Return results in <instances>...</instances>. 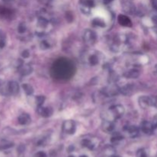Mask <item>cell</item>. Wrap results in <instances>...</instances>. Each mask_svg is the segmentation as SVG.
Segmentation results:
<instances>
[{"mask_svg": "<svg viewBox=\"0 0 157 157\" xmlns=\"http://www.w3.org/2000/svg\"><path fill=\"white\" fill-rule=\"evenodd\" d=\"M68 157H75V156H69Z\"/></svg>", "mask_w": 157, "mask_h": 157, "instance_id": "42", "label": "cell"}, {"mask_svg": "<svg viewBox=\"0 0 157 157\" xmlns=\"http://www.w3.org/2000/svg\"><path fill=\"white\" fill-rule=\"evenodd\" d=\"M92 25L95 27H101V28H104L105 27L106 24H105V21H104L103 19L99 18H96L92 21Z\"/></svg>", "mask_w": 157, "mask_h": 157, "instance_id": "22", "label": "cell"}, {"mask_svg": "<svg viewBox=\"0 0 157 157\" xmlns=\"http://www.w3.org/2000/svg\"><path fill=\"white\" fill-rule=\"evenodd\" d=\"M18 70L20 75H22V76H26V75L32 74L33 69H32V66L29 65V64H22L19 67H18Z\"/></svg>", "mask_w": 157, "mask_h": 157, "instance_id": "15", "label": "cell"}, {"mask_svg": "<svg viewBox=\"0 0 157 157\" xmlns=\"http://www.w3.org/2000/svg\"><path fill=\"white\" fill-rule=\"evenodd\" d=\"M65 16H66V19H67V21H69V22H71V21H73V19H74L73 14H72L71 12H67V13H66Z\"/></svg>", "mask_w": 157, "mask_h": 157, "instance_id": "29", "label": "cell"}, {"mask_svg": "<svg viewBox=\"0 0 157 157\" xmlns=\"http://www.w3.org/2000/svg\"><path fill=\"white\" fill-rule=\"evenodd\" d=\"M140 130V129L138 127H136V126L130 125L124 127V131L129 135V136L132 138L136 137L139 135Z\"/></svg>", "mask_w": 157, "mask_h": 157, "instance_id": "9", "label": "cell"}, {"mask_svg": "<svg viewBox=\"0 0 157 157\" xmlns=\"http://www.w3.org/2000/svg\"><path fill=\"white\" fill-rule=\"evenodd\" d=\"M154 107H156V108H157V97H156V98H155V104H154Z\"/></svg>", "mask_w": 157, "mask_h": 157, "instance_id": "38", "label": "cell"}, {"mask_svg": "<svg viewBox=\"0 0 157 157\" xmlns=\"http://www.w3.org/2000/svg\"><path fill=\"white\" fill-rule=\"evenodd\" d=\"M35 100L37 107H41V106H43V104H44V101H45V97L42 96V95H38V96L35 97Z\"/></svg>", "mask_w": 157, "mask_h": 157, "instance_id": "24", "label": "cell"}, {"mask_svg": "<svg viewBox=\"0 0 157 157\" xmlns=\"http://www.w3.org/2000/svg\"><path fill=\"white\" fill-rule=\"evenodd\" d=\"M49 21L44 17H40L38 20V26L41 29H46L48 26Z\"/></svg>", "mask_w": 157, "mask_h": 157, "instance_id": "18", "label": "cell"}, {"mask_svg": "<svg viewBox=\"0 0 157 157\" xmlns=\"http://www.w3.org/2000/svg\"><path fill=\"white\" fill-rule=\"evenodd\" d=\"M117 21L121 25L124 26V27H131V26L133 25L132 21L130 20V18L125 15L121 14V15H118Z\"/></svg>", "mask_w": 157, "mask_h": 157, "instance_id": "12", "label": "cell"}, {"mask_svg": "<svg viewBox=\"0 0 157 157\" xmlns=\"http://www.w3.org/2000/svg\"><path fill=\"white\" fill-rule=\"evenodd\" d=\"M152 21H153V23H155V25H157V14L152 18Z\"/></svg>", "mask_w": 157, "mask_h": 157, "instance_id": "36", "label": "cell"}, {"mask_svg": "<svg viewBox=\"0 0 157 157\" xmlns=\"http://www.w3.org/2000/svg\"><path fill=\"white\" fill-rule=\"evenodd\" d=\"M30 56V52H29V50H24L21 52V57L23 58H28Z\"/></svg>", "mask_w": 157, "mask_h": 157, "instance_id": "31", "label": "cell"}, {"mask_svg": "<svg viewBox=\"0 0 157 157\" xmlns=\"http://www.w3.org/2000/svg\"><path fill=\"white\" fill-rule=\"evenodd\" d=\"M25 147L24 145H20L19 147H18V149L17 150V151H18V154H23V153H25Z\"/></svg>", "mask_w": 157, "mask_h": 157, "instance_id": "30", "label": "cell"}, {"mask_svg": "<svg viewBox=\"0 0 157 157\" xmlns=\"http://www.w3.org/2000/svg\"><path fill=\"white\" fill-rule=\"evenodd\" d=\"M37 112L39 113V115H41V117H43L44 118L50 117L53 114V110H52V108L48 107H44V106L37 107Z\"/></svg>", "mask_w": 157, "mask_h": 157, "instance_id": "8", "label": "cell"}, {"mask_svg": "<svg viewBox=\"0 0 157 157\" xmlns=\"http://www.w3.org/2000/svg\"><path fill=\"white\" fill-rule=\"evenodd\" d=\"M138 103H139L140 107L143 109L154 107L155 98H151L149 96H141L138 98Z\"/></svg>", "mask_w": 157, "mask_h": 157, "instance_id": "4", "label": "cell"}, {"mask_svg": "<svg viewBox=\"0 0 157 157\" xmlns=\"http://www.w3.org/2000/svg\"><path fill=\"white\" fill-rule=\"evenodd\" d=\"M104 151H105L106 154H107V156H110L112 157L115 155V150H113V148L112 147H109V146L108 147H106Z\"/></svg>", "mask_w": 157, "mask_h": 157, "instance_id": "26", "label": "cell"}, {"mask_svg": "<svg viewBox=\"0 0 157 157\" xmlns=\"http://www.w3.org/2000/svg\"><path fill=\"white\" fill-rule=\"evenodd\" d=\"M20 87L18 85V83L16 81H10L8 84V91L12 95H16L18 94V92H19Z\"/></svg>", "mask_w": 157, "mask_h": 157, "instance_id": "13", "label": "cell"}, {"mask_svg": "<svg viewBox=\"0 0 157 157\" xmlns=\"http://www.w3.org/2000/svg\"><path fill=\"white\" fill-rule=\"evenodd\" d=\"M80 157H88V156H86V155H82V156H81Z\"/></svg>", "mask_w": 157, "mask_h": 157, "instance_id": "40", "label": "cell"}, {"mask_svg": "<svg viewBox=\"0 0 157 157\" xmlns=\"http://www.w3.org/2000/svg\"><path fill=\"white\" fill-rule=\"evenodd\" d=\"M73 64L65 58L58 59L52 67V74L58 79H67L73 75Z\"/></svg>", "mask_w": 157, "mask_h": 157, "instance_id": "1", "label": "cell"}, {"mask_svg": "<svg viewBox=\"0 0 157 157\" xmlns=\"http://www.w3.org/2000/svg\"><path fill=\"white\" fill-rule=\"evenodd\" d=\"M140 130L144 133L147 135H152L155 132V127L153 122L144 121L140 126Z\"/></svg>", "mask_w": 157, "mask_h": 157, "instance_id": "6", "label": "cell"}, {"mask_svg": "<svg viewBox=\"0 0 157 157\" xmlns=\"http://www.w3.org/2000/svg\"><path fill=\"white\" fill-rule=\"evenodd\" d=\"M0 15L4 18H9L12 15V11L6 7L0 8Z\"/></svg>", "mask_w": 157, "mask_h": 157, "instance_id": "19", "label": "cell"}, {"mask_svg": "<svg viewBox=\"0 0 157 157\" xmlns=\"http://www.w3.org/2000/svg\"><path fill=\"white\" fill-rule=\"evenodd\" d=\"M125 113V109L121 104L112 105L109 109V114L113 118V120H118L122 117Z\"/></svg>", "mask_w": 157, "mask_h": 157, "instance_id": "2", "label": "cell"}, {"mask_svg": "<svg viewBox=\"0 0 157 157\" xmlns=\"http://www.w3.org/2000/svg\"><path fill=\"white\" fill-rule=\"evenodd\" d=\"M136 157H148V153L146 149L141 148L136 152Z\"/></svg>", "mask_w": 157, "mask_h": 157, "instance_id": "25", "label": "cell"}, {"mask_svg": "<svg viewBox=\"0 0 157 157\" xmlns=\"http://www.w3.org/2000/svg\"><path fill=\"white\" fill-rule=\"evenodd\" d=\"M114 124H113V121L110 120H106L104 119V121L101 123V129L104 132L107 133H110L113 131L114 130Z\"/></svg>", "mask_w": 157, "mask_h": 157, "instance_id": "7", "label": "cell"}, {"mask_svg": "<svg viewBox=\"0 0 157 157\" xmlns=\"http://www.w3.org/2000/svg\"><path fill=\"white\" fill-rule=\"evenodd\" d=\"M81 145L90 150H94L97 147V143L94 140L90 138H85L81 141Z\"/></svg>", "mask_w": 157, "mask_h": 157, "instance_id": "11", "label": "cell"}, {"mask_svg": "<svg viewBox=\"0 0 157 157\" xmlns=\"http://www.w3.org/2000/svg\"><path fill=\"white\" fill-rule=\"evenodd\" d=\"M31 117L28 113H21L18 117V122L20 125H28L31 123Z\"/></svg>", "mask_w": 157, "mask_h": 157, "instance_id": "16", "label": "cell"}, {"mask_svg": "<svg viewBox=\"0 0 157 157\" xmlns=\"http://www.w3.org/2000/svg\"><path fill=\"white\" fill-rule=\"evenodd\" d=\"M40 47H41V49H48L50 48V44L47 42L46 41H42L40 44Z\"/></svg>", "mask_w": 157, "mask_h": 157, "instance_id": "28", "label": "cell"}, {"mask_svg": "<svg viewBox=\"0 0 157 157\" xmlns=\"http://www.w3.org/2000/svg\"><path fill=\"white\" fill-rule=\"evenodd\" d=\"M46 156H47V155H46V153H44V152L39 151L38 152V153H35L33 157H46Z\"/></svg>", "mask_w": 157, "mask_h": 157, "instance_id": "32", "label": "cell"}, {"mask_svg": "<svg viewBox=\"0 0 157 157\" xmlns=\"http://www.w3.org/2000/svg\"><path fill=\"white\" fill-rule=\"evenodd\" d=\"M123 8H124V10L127 13L130 14H133L135 12H136V8H135V6L130 2H126L124 3L123 5Z\"/></svg>", "mask_w": 157, "mask_h": 157, "instance_id": "17", "label": "cell"}, {"mask_svg": "<svg viewBox=\"0 0 157 157\" xmlns=\"http://www.w3.org/2000/svg\"><path fill=\"white\" fill-rule=\"evenodd\" d=\"M88 62L92 66L97 65L99 63V58H98V55H95V54L90 55L88 58Z\"/></svg>", "mask_w": 157, "mask_h": 157, "instance_id": "21", "label": "cell"}, {"mask_svg": "<svg viewBox=\"0 0 157 157\" xmlns=\"http://www.w3.org/2000/svg\"><path fill=\"white\" fill-rule=\"evenodd\" d=\"M153 34H154L155 36H156V38L157 39V25H156L154 26V27L153 28Z\"/></svg>", "mask_w": 157, "mask_h": 157, "instance_id": "35", "label": "cell"}, {"mask_svg": "<svg viewBox=\"0 0 157 157\" xmlns=\"http://www.w3.org/2000/svg\"><path fill=\"white\" fill-rule=\"evenodd\" d=\"M21 87H22V89L24 90L25 93L28 96H31V95L34 93V88L32 87V86L30 85L29 84H23Z\"/></svg>", "mask_w": 157, "mask_h": 157, "instance_id": "20", "label": "cell"}, {"mask_svg": "<svg viewBox=\"0 0 157 157\" xmlns=\"http://www.w3.org/2000/svg\"><path fill=\"white\" fill-rule=\"evenodd\" d=\"M156 72H157V65L156 66Z\"/></svg>", "mask_w": 157, "mask_h": 157, "instance_id": "41", "label": "cell"}, {"mask_svg": "<svg viewBox=\"0 0 157 157\" xmlns=\"http://www.w3.org/2000/svg\"><path fill=\"white\" fill-rule=\"evenodd\" d=\"M4 2H11L14 1V0H2Z\"/></svg>", "mask_w": 157, "mask_h": 157, "instance_id": "39", "label": "cell"}, {"mask_svg": "<svg viewBox=\"0 0 157 157\" xmlns=\"http://www.w3.org/2000/svg\"><path fill=\"white\" fill-rule=\"evenodd\" d=\"M151 4L153 9L157 11V0H151Z\"/></svg>", "mask_w": 157, "mask_h": 157, "instance_id": "33", "label": "cell"}, {"mask_svg": "<svg viewBox=\"0 0 157 157\" xmlns=\"http://www.w3.org/2000/svg\"><path fill=\"white\" fill-rule=\"evenodd\" d=\"M26 29H27V28H26V25L25 23L21 22L20 23L19 25H18V32L19 34H23L25 33V32H26Z\"/></svg>", "mask_w": 157, "mask_h": 157, "instance_id": "27", "label": "cell"}, {"mask_svg": "<svg viewBox=\"0 0 157 157\" xmlns=\"http://www.w3.org/2000/svg\"><path fill=\"white\" fill-rule=\"evenodd\" d=\"M98 35L94 31L91 29H87L84 33V41L88 46H92L96 43Z\"/></svg>", "mask_w": 157, "mask_h": 157, "instance_id": "3", "label": "cell"}, {"mask_svg": "<svg viewBox=\"0 0 157 157\" xmlns=\"http://www.w3.org/2000/svg\"><path fill=\"white\" fill-rule=\"evenodd\" d=\"M123 139H124V136H123L122 135L119 134V133H117V134H114L112 136L110 141H111V143L113 144H119L121 141H122Z\"/></svg>", "mask_w": 157, "mask_h": 157, "instance_id": "23", "label": "cell"}, {"mask_svg": "<svg viewBox=\"0 0 157 157\" xmlns=\"http://www.w3.org/2000/svg\"><path fill=\"white\" fill-rule=\"evenodd\" d=\"M140 75V71L138 69L132 68L126 71L124 74V76L126 78H129V79H136L137 78H139Z\"/></svg>", "mask_w": 157, "mask_h": 157, "instance_id": "14", "label": "cell"}, {"mask_svg": "<svg viewBox=\"0 0 157 157\" xmlns=\"http://www.w3.org/2000/svg\"><path fill=\"white\" fill-rule=\"evenodd\" d=\"M153 124H154V127H155V131H157V117H156L154 118L153 121Z\"/></svg>", "mask_w": 157, "mask_h": 157, "instance_id": "34", "label": "cell"}, {"mask_svg": "<svg viewBox=\"0 0 157 157\" xmlns=\"http://www.w3.org/2000/svg\"><path fill=\"white\" fill-rule=\"evenodd\" d=\"M134 90L135 87L132 84H127L119 88L120 93L122 94L123 95H125V96H130V95L133 94V92L135 91Z\"/></svg>", "mask_w": 157, "mask_h": 157, "instance_id": "10", "label": "cell"}, {"mask_svg": "<svg viewBox=\"0 0 157 157\" xmlns=\"http://www.w3.org/2000/svg\"><path fill=\"white\" fill-rule=\"evenodd\" d=\"M62 130L64 133L67 135L75 134L76 131V124L74 121H64L62 124Z\"/></svg>", "mask_w": 157, "mask_h": 157, "instance_id": "5", "label": "cell"}, {"mask_svg": "<svg viewBox=\"0 0 157 157\" xmlns=\"http://www.w3.org/2000/svg\"><path fill=\"white\" fill-rule=\"evenodd\" d=\"M113 1V0H104V4H109V3H110Z\"/></svg>", "mask_w": 157, "mask_h": 157, "instance_id": "37", "label": "cell"}]
</instances>
